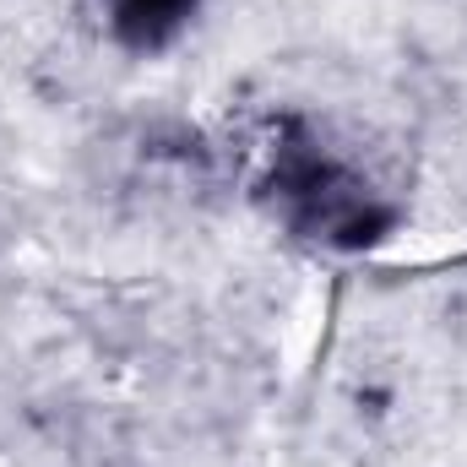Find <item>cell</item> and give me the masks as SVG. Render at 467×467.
I'll return each instance as SVG.
<instances>
[{"label": "cell", "mask_w": 467, "mask_h": 467, "mask_svg": "<svg viewBox=\"0 0 467 467\" xmlns=\"http://www.w3.org/2000/svg\"><path fill=\"white\" fill-rule=\"evenodd\" d=\"M191 5L196 0H109V22H115V33L125 44L152 49L191 16Z\"/></svg>", "instance_id": "cell-1"}]
</instances>
